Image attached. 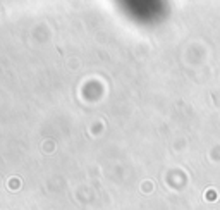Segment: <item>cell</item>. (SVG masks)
Returning <instances> with one entry per match:
<instances>
[{
	"label": "cell",
	"mask_w": 220,
	"mask_h": 210,
	"mask_svg": "<svg viewBox=\"0 0 220 210\" xmlns=\"http://www.w3.org/2000/svg\"><path fill=\"white\" fill-rule=\"evenodd\" d=\"M19 179H10V181H9V189H19Z\"/></svg>",
	"instance_id": "cell-1"
}]
</instances>
